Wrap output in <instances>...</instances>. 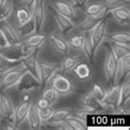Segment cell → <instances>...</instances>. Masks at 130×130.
I'll list each match as a JSON object with an SVG mask.
<instances>
[{
	"label": "cell",
	"instance_id": "6da1fadb",
	"mask_svg": "<svg viewBox=\"0 0 130 130\" xmlns=\"http://www.w3.org/2000/svg\"><path fill=\"white\" fill-rule=\"evenodd\" d=\"M24 72H25V69L22 66L21 63H19L14 67H12L11 70H9L8 72L2 74V77L0 79V89L2 92H6L7 89L14 87Z\"/></svg>",
	"mask_w": 130,
	"mask_h": 130
},
{
	"label": "cell",
	"instance_id": "7a4b0ae2",
	"mask_svg": "<svg viewBox=\"0 0 130 130\" xmlns=\"http://www.w3.org/2000/svg\"><path fill=\"white\" fill-rule=\"evenodd\" d=\"M24 56L22 42L20 44H9L5 47L0 48V57L10 63H20L22 57Z\"/></svg>",
	"mask_w": 130,
	"mask_h": 130
},
{
	"label": "cell",
	"instance_id": "3957f363",
	"mask_svg": "<svg viewBox=\"0 0 130 130\" xmlns=\"http://www.w3.org/2000/svg\"><path fill=\"white\" fill-rule=\"evenodd\" d=\"M42 86L41 82L39 80L37 77L33 76L31 73H29L28 71L22 74V76L20 77V79L18 80V83L15 84V88H17L19 92L22 93H29L31 90L38 89Z\"/></svg>",
	"mask_w": 130,
	"mask_h": 130
},
{
	"label": "cell",
	"instance_id": "277c9868",
	"mask_svg": "<svg viewBox=\"0 0 130 130\" xmlns=\"http://www.w3.org/2000/svg\"><path fill=\"white\" fill-rule=\"evenodd\" d=\"M38 51L39 50H35L33 52H31V53L24 55L22 57V60L20 61V63L25 69V71L31 73L32 75L35 76L41 82V73H40V65H39V58H38Z\"/></svg>",
	"mask_w": 130,
	"mask_h": 130
},
{
	"label": "cell",
	"instance_id": "5b68a950",
	"mask_svg": "<svg viewBox=\"0 0 130 130\" xmlns=\"http://www.w3.org/2000/svg\"><path fill=\"white\" fill-rule=\"evenodd\" d=\"M51 86L56 90L58 95L65 96L74 92V85L71 80L62 74L56 73L51 80Z\"/></svg>",
	"mask_w": 130,
	"mask_h": 130
},
{
	"label": "cell",
	"instance_id": "8992f818",
	"mask_svg": "<svg viewBox=\"0 0 130 130\" xmlns=\"http://www.w3.org/2000/svg\"><path fill=\"white\" fill-rule=\"evenodd\" d=\"M31 14L37 25V32H41L44 27L45 19H46L44 0H35L31 8Z\"/></svg>",
	"mask_w": 130,
	"mask_h": 130
},
{
	"label": "cell",
	"instance_id": "52a82bcc",
	"mask_svg": "<svg viewBox=\"0 0 130 130\" xmlns=\"http://www.w3.org/2000/svg\"><path fill=\"white\" fill-rule=\"evenodd\" d=\"M40 65V73H41V83L42 85H47L51 83L54 75L60 71V64L52 63V62L39 61Z\"/></svg>",
	"mask_w": 130,
	"mask_h": 130
},
{
	"label": "cell",
	"instance_id": "ba28073f",
	"mask_svg": "<svg viewBox=\"0 0 130 130\" xmlns=\"http://www.w3.org/2000/svg\"><path fill=\"white\" fill-rule=\"evenodd\" d=\"M106 32H107V20L105 18L102 19L99 23L89 32V39L92 41L95 52L98 50V47L102 45L104 40H105Z\"/></svg>",
	"mask_w": 130,
	"mask_h": 130
},
{
	"label": "cell",
	"instance_id": "9c48e42d",
	"mask_svg": "<svg viewBox=\"0 0 130 130\" xmlns=\"http://www.w3.org/2000/svg\"><path fill=\"white\" fill-rule=\"evenodd\" d=\"M46 41V35L43 33L35 32L32 35H30L24 42H22V47H23L24 55H27L34 50H39L43 46V44Z\"/></svg>",
	"mask_w": 130,
	"mask_h": 130
},
{
	"label": "cell",
	"instance_id": "30bf717a",
	"mask_svg": "<svg viewBox=\"0 0 130 130\" xmlns=\"http://www.w3.org/2000/svg\"><path fill=\"white\" fill-rule=\"evenodd\" d=\"M13 112L14 105L12 103L11 98L5 93L0 94V116H1V119L12 122Z\"/></svg>",
	"mask_w": 130,
	"mask_h": 130
},
{
	"label": "cell",
	"instance_id": "8fae6325",
	"mask_svg": "<svg viewBox=\"0 0 130 130\" xmlns=\"http://www.w3.org/2000/svg\"><path fill=\"white\" fill-rule=\"evenodd\" d=\"M116 67H117V60L108 46L106 47V57H105V63H104V73H105V77L108 83H112L116 73Z\"/></svg>",
	"mask_w": 130,
	"mask_h": 130
},
{
	"label": "cell",
	"instance_id": "7c38bea8",
	"mask_svg": "<svg viewBox=\"0 0 130 130\" xmlns=\"http://www.w3.org/2000/svg\"><path fill=\"white\" fill-rule=\"evenodd\" d=\"M1 30L4 32V35L7 40L8 44H20L21 43V35L19 33V31L15 28H13L12 25L7 21H2L1 23Z\"/></svg>",
	"mask_w": 130,
	"mask_h": 130
},
{
	"label": "cell",
	"instance_id": "4fadbf2b",
	"mask_svg": "<svg viewBox=\"0 0 130 130\" xmlns=\"http://www.w3.org/2000/svg\"><path fill=\"white\" fill-rule=\"evenodd\" d=\"M119 103V85H113L111 88L107 90L105 99L100 104L104 108H118Z\"/></svg>",
	"mask_w": 130,
	"mask_h": 130
},
{
	"label": "cell",
	"instance_id": "5bb4252c",
	"mask_svg": "<svg viewBox=\"0 0 130 130\" xmlns=\"http://www.w3.org/2000/svg\"><path fill=\"white\" fill-rule=\"evenodd\" d=\"M53 8L54 11L61 13L62 15H65V17L72 19L74 21V19H76V12L75 9L70 2L64 1V0H55L53 2Z\"/></svg>",
	"mask_w": 130,
	"mask_h": 130
},
{
	"label": "cell",
	"instance_id": "9a60e30c",
	"mask_svg": "<svg viewBox=\"0 0 130 130\" xmlns=\"http://www.w3.org/2000/svg\"><path fill=\"white\" fill-rule=\"evenodd\" d=\"M29 106H30V102H22L17 107H14V112H13V118H12V123L15 127H19L22 125L25 120H27L28 116V110Z\"/></svg>",
	"mask_w": 130,
	"mask_h": 130
},
{
	"label": "cell",
	"instance_id": "2e32d148",
	"mask_svg": "<svg viewBox=\"0 0 130 130\" xmlns=\"http://www.w3.org/2000/svg\"><path fill=\"white\" fill-rule=\"evenodd\" d=\"M27 120H28V125L31 129L33 130H39L42 127V121L39 116V111H38V107L35 106V104H31L29 106V110H28V116H27Z\"/></svg>",
	"mask_w": 130,
	"mask_h": 130
},
{
	"label": "cell",
	"instance_id": "e0dca14e",
	"mask_svg": "<svg viewBox=\"0 0 130 130\" xmlns=\"http://www.w3.org/2000/svg\"><path fill=\"white\" fill-rule=\"evenodd\" d=\"M84 11H85L86 15L94 17L97 19H103V18H105L108 10H107L104 2H96V4H92V5L87 6Z\"/></svg>",
	"mask_w": 130,
	"mask_h": 130
},
{
	"label": "cell",
	"instance_id": "ac0fdd59",
	"mask_svg": "<svg viewBox=\"0 0 130 130\" xmlns=\"http://www.w3.org/2000/svg\"><path fill=\"white\" fill-rule=\"evenodd\" d=\"M110 13L116 21H118L122 25H128L130 21V11H129V4L123 7L113 9L110 11Z\"/></svg>",
	"mask_w": 130,
	"mask_h": 130
},
{
	"label": "cell",
	"instance_id": "d6986e66",
	"mask_svg": "<svg viewBox=\"0 0 130 130\" xmlns=\"http://www.w3.org/2000/svg\"><path fill=\"white\" fill-rule=\"evenodd\" d=\"M54 15H55V21H56L57 28H58V30H60L61 33L66 34L67 32H70L74 27H75L74 21L72 19L65 17V15H62L61 13H58L56 11H54Z\"/></svg>",
	"mask_w": 130,
	"mask_h": 130
},
{
	"label": "cell",
	"instance_id": "ffe728a7",
	"mask_svg": "<svg viewBox=\"0 0 130 130\" xmlns=\"http://www.w3.org/2000/svg\"><path fill=\"white\" fill-rule=\"evenodd\" d=\"M50 42L52 44V46L56 52H58L62 55H66L70 52V45L67 43V41L63 40L62 38L57 37V35L52 34L50 35Z\"/></svg>",
	"mask_w": 130,
	"mask_h": 130
},
{
	"label": "cell",
	"instance_id": "44dd1931",
	"mask_svg": "<svg viewBox=\"0 0 130 130\" xmlns=\"http://www.w3.org/2000/svg\"><path fill=\"white\" fill-rule=\"evenodd\" d=\"M100 20H102V19H97V18L87 15L83 21H80L79 23L76 25V29L80 32V33H89V32L99 23Z\"/></svg>",
	"mask_w": 130,
	"mask_h": 130
},
{
	"label": "cell",
	"instance_id": "7402d4cb",
	"mask_svg": "<svg viewBox=\"0 0 130 130\" xmlns=\"http://www.w3.org/2000/svg\"><path fill=\"white\" fill-rule=\"evenodd\" d=\"M75 76L78 78L79 80H86L90 77V74H92V70H90L89 65L87 63H83V62H79L78 64L74 67L73 70Z\"/></svg>",
	"mask_w": 130,
	"mask_h": 130
},
{
	"label": "cell",
	"instance_id": "603a6c76",
	"mask_svg": "<svg viewBox=\"0 0 130 130\" xmlns=\"http://www.w3.org/2000/svg\"><path fill=\"white\" fill-rule=\"evenodd\" d=\"M72 115V111L70 109H57L54 110L53 113H52L51 118L47 120L46 123L47 125H55V123L58 122H63L67 119V117Z\"/></svg>",
	"mask_w": 130,
	"mask_h": 130
},
{
	"label": "cell",
	"instance_id": "cb8c5ba5",
	"mask_svg": "<svg viewBox=\"0 0 130 130\" xmlns=\"http://www.w3.org/2000/svg\"><path fill=\"white\" fill-rule=\"evenodd\" d=\"M66 123L69 125L71 130H84L87 128L85 119L79 116H69L66 119Z\"/></svg>",
	"mask_w": 130,
	"mask_h": 130
},
{
	"label": "cell",
	"instance_id": "d4e9b609",
	"mask_svg": "<svg viewBox=\"0 0 130 130\" xmlns=\"http://www.w3.org/2000/svg\"><path fill=\"white\" fill-rule=\"evenodd\" d=\"M111 43L130 45V34L128 32H113L107 35Z\"/></svg>",
	"mask_w": 130,
	"mask_h": 130
},
{
	"label": "cell",
	"instance_id": "484cf974",
	"mask_svg": "<svg viewBox=\"0 0 130 130\" xmlns=\"http://www.w3.org/2000/svg\"><path fill=\"white\" fill-rule=\"evenodd\" d=\"M109 48L112 52V54L115 55L116 60H120V58L125 57L126 55L130 54V45L111 43V45H109Z\"/></svg>",
	"mask_w": 130,
	"mask_h": 130
},
{
	"label": "cell",
	"instance_id": "4316f807",
	"mask_svg": "<svg viewBox=\"0 0 130 130\" xmlns=\"http://www.w3.org/2000/svg\"><path fill=\"white\" fill-rule=\"evenodd\" d=\"M129 97H130V82L127 80L123 83L121 86H119V103H118V108L122 106H126L129 103Z\"/></svg>",
	"mask_w": 130,
	"mask_h": 130
},
{
	"label": "cell",
	"instance_id": "83f0119b",
	"mask_svg": "<svg viewBox=\"0 0 130 130\" xmlns=\"http://www.w3.org/2000/svg\"><path fill=\"white\" fill-rule=\"evenodd\" d=\"M79 63V58L76 56H66L60 64V70L63 73H70L74 70V67Z\"/></svg>",
	"mask_w": 130,
	"mask_h": 130
},
{
	"label": "cell",
	"instance_id": "f1b7e54d",
	"mask_svg": "<svg viewBox=\"0 0 130 130\" xmlns=\"http://www.w3.org/2000/svg\"><path fill=\"white\" fill-rule=\"evenodd\" d=\"M19 33H20L21 38L24 37V38H28L32 35L33 33L37 32V25H35V22L33 20V18H31L28 22H25L24 24H22L19 27Z\"/></svg>",
	"mask_w": 130,
	"mask_h": 130
},
{
	"label": "cell",
	"instance_id": "f546056e",
	"mask_svg": "<svg viewBox=\"0 0 130 130\" xmlns=\"http://www.w3.org/2000/svg\"><path fill=\"white\" fill-rule=\"evenodd\" d=\"M31 18H32L31 10L25 7L19 8V9H17V11H15V21H17V24L19 27L24 24L25 22H28Z\"/></svg>",
	"mask_w": 130,
	"mask_h": 130
},
{
	"label": "cell",
	"instance_id": "4dcf8cb0",
	"mask_svg": "<svg viewBox=\"0 0 130 130\" xmlns=\"http://www.w3.org/2000/svg\"><path fill=\"white\" fill-rule=\"evenodd\" d=\"M43 98H45L48 103L51 104V106H54L55 104L57 103L58 99V94L52 86H48L46 88H44V90L42 92V96Z\"/></svg>",
	"mask_w": 130,
	"mask_h": 130
},
{
	"label": "cell",
	"instance_id": "1f68e13d",
	"mask_svg": "<svg viewBox=\"0 0 130 130\" xmlns=\"http://www.w3.org/2000/svg\"><path fill=\"white\" fill-rule=\"evenodd\" d=\"M13 11V2L12 0H6L4 6L0 9V22L7 20Z\"/></svg>",
	"mask_w": 130,
	"mask_h": 130
},
{
	"label": "cell",
	"instance_id": "d6a6232c",
	"mask_svg": "<svg viewBox=\"0 0 130 130\" xmlns=\"http://www.w3.org/2000/svg\"><path fill=\"white\" fill-rule=\"evenodd\" d=\"M92 95L94 96L97 102L99 104L103 103V100L105 99V96H106V93H107V89H105L102 85L99 84H94L93 87H92Z\"/></svg>",
	"mask_w": 130,
	"mask_h": 130
},
{
	"label": "cell",
	"instance_id": "836d02e7",
	"mask_svg": "<svg viewBox=\"0 0 130 130\" xmlns=\"http://www.w3.org/2000/svg\"><path fill=\"white\" fill-rule=\"evenodd\" d=\"M85 35L84 33H80V34H76L74 35L73 38H71L67 43H69L70 47L74 48V50H82L83 47V44H84V41H85Z\"/></svg>",
	"mask_w": 130,
	"mask_h": 130
},
{
	"label": "cell",
	"instance_id": "e575fe53",
	"mask_svg": "<svg viewBox=\"0 0 130 130\" xmlns=\"http://www.w3.org/2000/svg\"><path fill=\"white\" fill-rule=\"evenodd\" d=\"M82 50L84 52V54L86 55V57L89 60V62H93L94 60V55H95V50H94V46L92 44V41L89 39V35L85 38V41H84L83 47Z\"/></svg>",
	"mask_w": 130,
	"mask_h": 130
},
{
	"label": "cell",
	"instance_id": "d590c367",
	"mask_svg": "<svg viewBox=\"0 0 130 130\" xmlns=\"http://www.w3.org/2000/svg\"><path fill=\"white\" fill-rule=\"evenodd\" d=\"M38 111H39V116H40L41 121H42V123H43V122H46L47 120L51 118L52 113H53V111H54V108L52 106L46 107V108H41V109L38 108Z\"/></svg>",
	"mask_w": 130,
	"mask_h": 130
},
{
	"label": "cell",
	"instance_id": "8d00e7d4",
	"mask_svg": "<svg viewBox=\"0 0 130 130\" xmlns=\"http://www.w3.org/2000/svg\"><path fill=\"white\" fill-rule=\"evenodd\" d=\"M128 4L129 2H127L126 0H107V1L105 2V6H106L107 10L111 11V10H113V9L123 7V6H126Z\"/></svg>",
	"mask_w": 130,
	"mask_h": 130
},
{
	"label": "cell",
	"instance_id": "74e56055",
	"mask_svg": "<svg viewBox=\"0 0 130 130\" xmlns=\"http://www.w3.org/2000/svg\"><path fill=\"white\" fill-rule=\"evenodd\" d=\"M82 105H86V106H93V107H98L100 104L97 102V100L94 98V96L92 95V93H87L86 95H84L83 96V98H82Z\"/></svg>",
	"mask_w": 130,
	"mask_h": 130
},
{
	"label": "cell",
	"instance_id": "f35d334b",
	"mask_svg": "<svg viewBox=\"0 0 130 130\" xmlns=\"http://www.w3.org/2000/svg\"><path fill=\"white\" fill-rule=\"evenodd\" d=\"M19 64V63H17ZM17 64L14 63H10V62H7L5 60H0V75H2V74H5L6 72H8L9 70H11L12 67H14Z\"/></svg>",
	"mask_w": 130,
	"mask_h": 130
},
{
	"label": "cell",
	"instance_id": "ab89813d",
	"mask_svg": "<svg viewBox=\"0 0 130 130\" xmlns=\"http://www.w3.org/2000/svg\"><path fill=\"white\" fill-rule=\"evenodd\" d=\"M35 106H37L39 109H41V108H46V107H50V106H51V104L48 103L45 98L41 97V98H39V99H38V102H37V104H35Z\"/></svg>",
	"mask_w": 130,
	"mask_h": 130
},
{
	"label": "cell",
	"instance_id": "60d3db41",
	"mask_svg": "<svg viewBox=\"0 0 130 130\" xmlns=\"http://www.w3.org/2000/svg\"><path fill=\"white\" fill-rule=\"evenodd\" d=\"M72 1V6L74 8H77V9H80L84 7V5L86 4L85 0H71Z\"/></svg>",
	"mask_w": 130,
	"mask_h": 130
},
{
	"label": "cell",
	"instance_id": "b9f144b4",
	"mask_svg": "<svg viewBox=\"0 0 130 130\" xmlns=\"http://www.w3.org/2000/svg\"><path fill=\"white\" fill-rule=\"evenodd\" d=\"M7 45H9V44H8L7 40H6V38H5V35H4V32H2L1 28H0V48L7 46Z\"/></svg>",
	"mask_w": 130,
	"mask_h": 130
},
{
	"label": "cell",
	"instance_id": "7bdbcfd3",
	"mask_svg": "<svg viewBox=\"0 0 130 130\" xmlns=\"http://www.w3.org/2000/svg\"><path fill=\"white\" fill-rule=\"evenodd\" d=\"M21 1H22V5H23L25 8H28L31 10V8H32V6H33L35 0H21Z\"/></svg>",
	"mask_w": 130,
	"mask_h": 130
},
{
	"label": "cell",
	"instance_id": "ee69618b",
	"mask_svg": "<svg viewBox=\"0 0 130 130\" xmlns=\"http://www.w3.org/2000/svg\"><path fill=\"white\" fill-rule=\"evenodd\" d=\"M22 102H27V103L30 102V95H29L28 93L23 94V96H22Z\"/></svg>",
	"mask_w": 130,
	"mask_h": 130
},
{
	"label": "cell",
	"instance_id": "f6af8a7d",
	"mask_svg": "<svg viewBox=\"0 0 130 130\" xmlns=\"http://www.w3.org/2000/svg\"><path fill=\"white\" fill-rule=\"evenodd\" d=\"M5 1H6V0H0V9H1V7H2V6H4Z\"/></svg>",
	"mask_w": 130,
	"mask_h": 130
},
{
	"label": "cell",
	"instance_id": "bcb514c9",
	"mask_svg": "<svg viewBox=\"0 0 130 130\" xmlns=\"http://www.w3.org/2000/svg\"><path fill=\"white\" fill-rule=\"evenodd\" d=\"M6 128H7V129H15L17 127H13V126H7Z\"/></svg>",
	"mask_w": 130,
	"mask_h": 130
},
{
	"label": "cell",
	"instance_id": "7dc6e473",
	"mask_svg": "<svg viewBox=\"0 0 130 130\" xmlns=\"http://www.w3.org/2000/svg\"><path fill=\"white\" fill-rule=\"evenodd\" d=\"M126 1H127V2H129V0H126Z\"/></svg>",
	"mask_w": 130,
	"mask_h": 130
},
{
	"label": "cell",
	"instance_id": "c3c4849f",
	"mask_svg": "<svg viewBox=\"0 0 130 130\" xmlns=\"http://www.w3.org/2000/svg\"><path fill=\"white\" fill-rule=\"evenodd\" d=\"M85 1H86V2H87V1H88V0H85Z\"/></svg>",
	"mask_w": 130,
	"mask_h": 130
}]
</instances>
